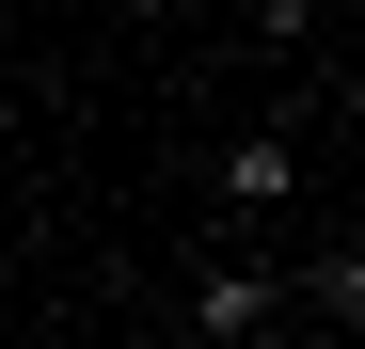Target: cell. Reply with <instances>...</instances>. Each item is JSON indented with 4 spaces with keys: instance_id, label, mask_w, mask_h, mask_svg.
<instances>
[{
    "instance_id": "1",
    "label": "cell",
    "mask_w": 365,
    "mask_h": 349,
    "mask_svg": "<svg viewBox=\"0 0 365 349\" xmlns=\"http://www.w3.org/2000/svg\"><path fill=\"white\" fill-rule=\"evenodd\" d=\"M270 318H286L270 270H207V286H191V333H270Z\"/></svg>"
},
{
    "instance_id": "2",
    "label": "cell",
    "mask_w": 365,
    "mask_h": 349,
    "mask_svg": "<svg viewBox=\"0 0 365 349\" xmlns=\"http://www.w3.org/2000/svg\"><path fill=\"white\" fill-rule=\"evenodd\" d=\"M302 191V159H286V127H255V143H222V207H286Z\"/></svg>"
}]
</instances>
